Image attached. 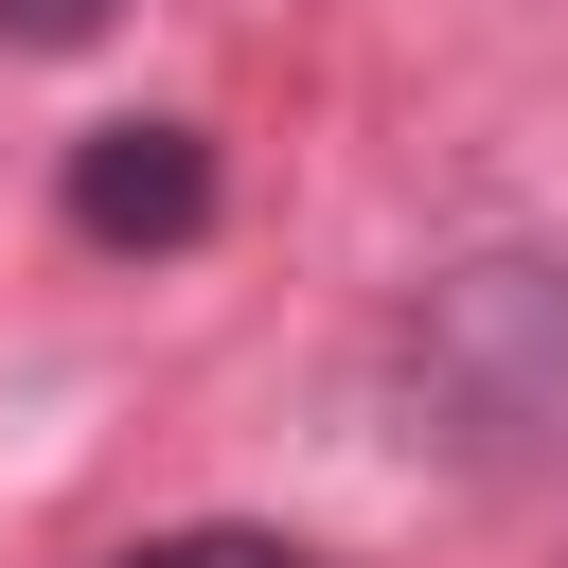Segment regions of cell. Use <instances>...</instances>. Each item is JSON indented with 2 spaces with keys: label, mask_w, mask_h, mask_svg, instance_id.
Wrapping results in <instances>:
<instances>
[{
  "label": "cell",
  "mask_w": 568,
  "mask_h": 568,
  "mask_svg": "<svg viewBox=\"0 0 568 568\" xmlns=\"http://www.w3.org/2000/svg\"><path fill=\"white\" fill-rule=\"evenodd\" d=\"M390 426L462 479H568V248H462L390 320Z\"/></svg>",
  "instance_id": "1"
},
{
  "label": "cell",
  "mask_w": 568,
  "mask_h": 568,
  "mask_svg": "<svg viewBox=\"0 0 568 568\" xmlns=\"http://www.w3.org/2000/svg\"><path fill=\"white\" fill-rule=\"evenodd\" d=\"M53 195H71V231H89V248L160 266V248H195V231H213V142H195L178 106H124V124H89V142H71V178H53Z\"/></svg>",
  "instance_id": "2"
},
{
  "label": "cell",
  "mask_w": 568,
  "mask_h": 568,
  "mask_svg": "<svg viewBox=\"0 0 568 568\" xmlns=\"http://www.w3.org/2000/svg\"><path fill=\"white\" fill-rule=\"evenodd\" d=\"M124 0H0V53H89Z\"/></svg>",
  "instance_id": "4"
},
{
  "label": "cell",
  "mask_w": 568,
  "mask_h": 568,
  "mask_svg": "<svg viewBox=\"0 0 568 568\" xmlns=\"http://www.w3.org/2000/svg\"><path fill=\"white\" fill-rule=\"evenodd\" d=\"M106 568H320L302 532H248V515H195V532H142V550H106Z\"/></svg>",
  "instance_id": "3"
}]
</instances>
